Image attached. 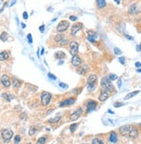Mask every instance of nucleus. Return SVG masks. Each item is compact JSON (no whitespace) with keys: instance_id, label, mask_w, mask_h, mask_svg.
I'll return each instance as SVG.
<instances>
[{"instance_id":"obj_20","label":"nucleus","mask_w":141,"mask_h":144,"mask_svg":"<svg viewBox=\"0 0 141 144\" xmlns=\"http://www.w3.org/2000/svg\"><path fill=\"white\" fill-rule=\"evenodd\" d=\"M96 3H97V5H98V7L100 9L105 8L106 6V0H96Z\"/></svg>"},{"instance_id":"obj_28","label":"nucleus","mask_w":141,"mask_h":144,"mask_svg":"<svg viewBox=\"0 0 141 144\" xmlns=\"http://www.w3.org/2000/svg\"><path fill=\"white\" fill-rule=\"evenodd\" d=\"M77 127H78V123H73L71 124L70 127H69V129H70V131L71 132H75L77 129Z\"/></svg>"},{"instance_id":"obj_31","label":"nucleus","mask_w":141,"mask_h":144,"mask_svg":"<svg viewBox=\"0 0 141 144\" xmlns=\"http://www.w3.org/2000/svg\"><path fill=\"white\" fill-rule=\"evenodd\" d=\"M108 78H109V79H110V80H111V81L115 80V79H117V78H118V76L116 75V74H113V73H111V74H109Z\"/></svg>"},{"instance_id":"obj_35","label":"nucleus","mask_w":141,"mask_h":144,"mask_svg":"<svg viewBox=\"0 0 141 144\" xmlns=\"http://www.w3.org/2000/svg\"><path fill=\"white\" fill-rule=\"evenodd\" d=\"M114 53H115V54H117V55H120L121 53H122V51L118 48H114Z\"/></svg>"},{"instance_id":"obj_38","label":"nucleus","mask_w":141,"mask_h":144,"mask_svg":"<svg viewBox=\"0 0 141 144\" xmlns=\"http://www.w3.org/2000/svg\"><path fill=\"white\" fill-rule=\"evenodd\" d=\"M21 141V136H16L15 137V143H19Z\"/></svg>"},{"instance_id":"obj_41","label":"nucleus","mask_w":141,"mask_h":144,"mask_svg":"<svg viewBox=\"0 0 141 144\" xmlns=\"http://www.w3.org/2000/svg\"><path fill=\"white\" fill-rule=\"evenodd\" d=\"M48 78H52V79H54V80H56V76L53 75V74H51L50 73H48Z\"/></svg>"},{"instance_id":"obj_15","label":"nucleus","mask_w":141,"mask_h":144,"mask_svg":"<svg viewBox=\"0 0 141 144\" xmlns=\"http://www.w3.org/2000/svg\"><path fill=\"white\" fill-rule=\"evenodd\" d=\"M97 76L94 74H92L88 78V85H95L96 81H97Z\"/></svg>"},{"instance_id":"obj_24","label":"nucleus","mask_w":141,"mask_h":144,"mask_svg":"<svg viewBox=\"0 0 141 144\" xmlns=\"http://www.w3.org/2000/svg\"><path fill=\"white\" fill-rule=\"evenodd\" d=\"M63 38H65V36H64V35H62V34H59V35L55 36V41L59 43L62 40Z\"/></svg>"},{"instance_id":"obj_34","label":"nucleus","mask_w":141,"mask_h":144,"mask_svg":"<svg viewBox=\"0 0 141 144\" xmlns=\"http://www.w3.org/2000/svg\"><path fill=\"white\" fill-rule=\"evenodd\" d=\"M123 105H125V104H124V103H120V102L114 103V104H113V106L115 107V108H119V107H121V106H123Z\"/></svg>"},{"instance_id":"obj_29","label":"nucleus","mask_w":141,"mask_h":144,"mask_svg":"<svg viewBox=\"0 0 141 144\" xmlns=\"http://www.w3.org/2000/svg\"><path fill=\"white\" fill-rule=\"evenodd\" d=\"M92 143L93 144H103L104 142L102 140H100L98 138H94V139L92 141Z\"/></svg>"},{"instance_id":"obj_42","label":"nucleus","mask_w":141,"mask_h":144,"mask_svg":"<svg viewBox=\"0 0 141 144\" xmlns=\"http://www.w3.org/2000/svg\"><path fill=\"white\" fill-rule=\"evenodd\" d=\"M23 19H28V17H29V16H28V13L26 12V11H24V12L23 13Z\"/></svg>"},{"instance_id":"obj_50","label":"nucleus","mask_w":141,"mask_h":144,"mask_svg":"<svg viewBox=\"0 0 141 144\" xmlns=\"http://www.w3.org/2000/svg\"><path fill=\"white\" fill-rule=\"evenodd\" d=\"M16 2H17V0H12V2H11V4H10V7H12L13 5L15 4Z\"/></svg>"},{"instance_id":"obj_27","label":"nucleus","mask_w":141,"mask_h":144,"mask_svg":"<svg viewBox=\"0 0 141 144\" xmlns=\"http://www.w3.org/2000/svg\"><path fill=\"white\" fill-rule=\"evenodd\" d=\"M0 39L3 41H7L8 39V34L6 32H3L1 35H0Z\"/></svg>"},{"instance_id":"obj_39","label":"nucleus","mask_w":141,"mask_h":144,"mask_svg":"<svg viewBox=\"0 0 141 144\" xmlns=\"http://www.w3.org/2000/svg\"><path fill=\"white\" fill-rule=\"evenodd\" d=\"M27 39H28V41H29L30 43H32V42H33L32 36H31V34H29L28 36H27Z\"/></svg>"},{"instance_id":"obj_9","label":"nucleus","mask_w":141,"mask_h":144,"mask_svg":"<svg viewBox=\"0 0 141 144\" xmlns=\"http://www.w3.org/2000/svg\"><path fill=\"white\" fill-rule=\"evenodd\" d=\"M131 128H132L131 125H124V126L119 128V133H120L122 136H127Z\"/></svg>"},{"instance_id":"obj_5","label":"nucleus","mask_w":141,"mask_h":144,"mask_svg":"<svg viewBox=\"0 0 141 144\" xmlns=\"http://www.w3.org/2000/svg\"><path fill=\"white\" fill-rule=\"evenodd\" d=\"M68 27H69V23L68 22H67V21H62L57 25L56 29H57L58 32H64V31L68 29Z\"/></svg>"},{"instance_id":"obj_26","label":"nucleus","mask_w":141,"mask_h":144,"mask_svg":"<svg viewBox=\"0 0 141 144\" xmlns=\"http://www.w3.org/2000/svg\"><path fill=\"white\" fill-rule=\"evenodd\" d=\"M2 97L4 98V99H5L7 101H10L12 99H14V97L13 96H10V94H8V93H3Z\"/></svg>"},{"instance_id":"obj_17","label":"nucleus","mask_w":141,"mask_h":144,"mask_svg":"<svg viewBox=\"0 0 141 144\" xmlns=\"http://www.w3.org/2000/svg\"><path fill=\"white\" fill-rule=\"evenodd\" d=\"M75 99H68L67 100H64V101L61 102L60 103V106H65V105H70V104H73L75 103Z\"/></svg>"},{"instance_id":"obj_44","label":"nucleus","mask_w":141,"mask_h":144,"mask_svg":"<svg viewBox=\"0 0 141 144\" xmlns=\"http://www.w3.org/2000/svg\"><path fill=\"white\" fill-rule=\"evenodd\" d=\"M69 19H70L71 21H76L78 18L76 17L75 16H69Z\"/></svg>"},{"instance_id":"obj_40","label":"nucleus","mask_w":141,"mask_h":144,"mask_svg":"<svg viewBox=\"0 0 141 144\" xmlns=\"http://www.w3.org/2000/svg\"><path fill=\"white\" fill-rule=\"evenodd\" d=\"M59 86H60V87H62V88H68V86L67 85V84L62 83V82H61V83H59Z\"/></svg>"},{"instance_id":"obj_1","label":"nucleus","mask_w":141,"mask_h":144,"mask_svg":"<svg viewBox=\"0 0 141 144\" xmlns=\"http://www.w3.org/2000/svg\"><path fill=\"white\" fill-rule=\"evenodd\" d=\"M101 86L104 91H106L110 92L113 91V86L112 84V81L108 78V77H104L101 81Z\"/></svg>"},{"instance_id":"obj_11","label":"nucleus","mask_w":141,"mask_h":144,"mask_svg":"<svg viewBox=\"0 0 141 144\" xmlns=\"http://www.w3.org/2000/svg\"><path fill=\"white\" fill-rule=\"evenodd\" d=\"M138 136H139V131H138L137 128H135V127H132L127 136H129L131 139H135Z\"/></svg>"},{"instance_id":"obj_45","label":"nucleus","mask_w":141,"mask_h":144,"mask_svg":"<svg viewBox=\"0 0 141 144\" xmlns=\"http://www.w3.org/2000/svg\"><path fill=\"white\" fill-rule=\"evenodd\" d=\"M119 62H120L121 64H125V57H120V58L119 59Z\"/></svg>"},{"instance_id":"obj_21","label":"nucleus","mask_w":141,"mask_h":144,"mask_svg":"<svg viewBox=\"0 0 141 144\" xmlns=\"http://www.w3.org/2000/svg\"><path fill=\"white\" fill-rule=\"evenodd\" d=\"M9 58V53L7 52H1L0 53V61H6Z\"/></svg>"},{"instance_id":"obj_4","label":"nucleus","mask_w":141,"mask_h":144,"mask_svg":"<svg viewBox=\"0 0 141 144\" xmlns=\"http://www.w3.org/2000/svg\"><path fill=\"white\" fill-rule=\"evenodd\" d=\"M79 50V44L78 42H76L75 41H71L70 44H69V52L72 55H75L77 54Z\"/></svg>"},{"instance_id":"obj_16","label":"nucleus","mask_w":141,"mask_h":144,"mask_svg":"<svg viewBox=\"0 0 141 144\" xmlns=\"http://www.w3.org/2000/svg\"><path fill=\"white\" fill-rule=\"evenodd\" d=\"M118 141V136L116 135L115 132H111L110 135H109V142H112V143H116Z\"/></svg>"},{"instance_id":"obj_51","label":"nucleus","mask_w":141,"mask_h":144,"mask_svg":"<svg viewBox=\"0 0 141 144\" xmlns=\"http://www.w3.org/2000/svg\"><path fill=\"white\" fill-rule=\"evenodd\" d=\"M114 2H115L117 4H120V0H114Z\"/></svg>"},{"instance_id":"obj_54","label":"nucleus","mask_w":141,"mask_h":144,"mask_svg":"<svg viewBox=\"0 0 141 144\" xmlns=\"http://www.w3.org/2000/svg\"><path fill=\"white\" fill-rule=\"evenodd\" d=\"M62 64H63V61H59L58 62V65H62Z\"/></svg>"},{"instance_id":"obj_3","label":"nucleus","mask_w":141,"mask_h":144,"mask_svg":"<svg viewBox=\"0 0 141 144\" xmlns=\"http://www.w3.org/2000/svg\"><path fill=\"white\" fill-rule=\"evenodd\" d=\"M1 135L4 141H10L13 136V131L10 129H4L2 130Z\"/></svg>"},{"instance_id":"obj_10","label":"nucleus","mask_w":141,"mask_h":144,"mask_svg":"<svg viewBox=\"0 0 141 144\" xmlns=\"http://www.w3.org/2000/svg\"><path fill=\"white\" fill-rule=\"evenodd\" d=\"M96 106H97V103L93 100H89L88 102V104H87V112L89 113L91 111H93L95 110Z\"/></svg>"},{"instance_id":"obj_37","label":"nucleus","mask_w":141,"mask_h":144,"mask_svg":"<svg viewBox=\"0 0 141 144\" xmlns=\"http://www.w3.org/2000/svg\"><path fill=\"white\" fill-rule=\"evenodd\" d=\"M88 40L89 41H91V42H95V37H93V36H88Z\"/></svg>"},{"instance_id":"obj_49","label":"nucleus","mask_w":141,"mask_h":144,"mask_svg":"<svg viewBox=\"0 0 141 144\" xmlns=\"http://www.w3.org/2000/svg\"><path fill=\"white\" fill-rule=\"evenodd\" d=\"M137 51H139V52H141V43L139 45L137 46Z\"/></svg>"},{"instance_id":"obj_46","label":"nucleus","mask_w":141,"mask_h":144,"mask_svg":"<svg viewBox=\"0 0 141 144\" xmlns=\"http://www.w3.org/2000/svg\"><path fill=\"white\" fill-rule=\"evenodd\" d=\"M125 36H126V37L127 38L128 40H130V41L133 40V37H132V36H128V35H125Z\"/></svg>"},{"instance_id":"obj_25","label":"nucleus","mask_w":141,"mask_h":144,"mask_svg":"<svg viewBox=\"0 0 141 144\" xmlns=\"http://www.w3.org/2000/svg\"><path fill=\"white\" fill-rule=\"evenodd\" d=\"M61 119V116H57L56 117H54V118H50L49 120H48V123H57V122L60 121Z\"/></svg>"},{"instance_id":"obj_8","label":"nucleus","mask_w":141,"mask_h":144,"mask_svg":"<svg viewBox=\"0 0 141 144\" xmlns=\"http://www.w3.org/2000/svg\"><path fill=\"white\" fill-rule=\"evenodd\" d=\"M0 81H1L2 85L4 86V87H6V88L10 87V78H9V76H7L6 74H4V75L1 77V79H0Z\"/></svg>"},{"instance_id":"obj_43","label":"nucleus","mask_w":141,"mask_h":144,"mask_svg":"<svg viewBox=\"0 0 141 144\" xmlns=\"http://www.w3.org/2000/svg\"><path fill=\"white\" fill-rule=\"evenodd\" d=\"M44 29H45V25H42V26H40V27H39V30L41 31V32H42V33H43V32H44Z\"/></svg>"},{"instance_id":"obj_36","label":"nucleus","mask_w":141,"mask_h":144,"mask_svg":"<svg viewBox=\"0 0 141 144\" xmlns=\"http://www.w3.org/2000/svg\"><path fill=\"white\" fill-rule=\"evenodd\" d=\"M35 133V128H34V127L30 128V131H29V135H30V136H33Z\"/></svg>"},{"instance_id":"obj_33","label":"nucleus","mask_w":141,"mask_h":144,"mask_svg":"<svg viewBox=\"0 0 141 144\" xmlns=\"http://www.w3.org/2000/svg\"><path fill=\"white\" fill-rule=\"evenodd\" d=\"M88 36H93V37H96V36H97L96 33L93 30H88Z\"/></svg>"},{"instance_id":"obj_7","label":"nucleus","mask_w":141,"mask_h":144,"mask_svg":"<svg viewBox=\"0 0 141 144\" xmlns=\"http://www.w3.org/2000/svg\"><path fill=\"white\" fill-rule=\"evenodd\" d=\"M83 27V24L81 23H77L75 24H74L72 26V29H71V35L72 36H75V34L78 32L79 30H81Z\"/></svg>"},{"instance_id":"obj_23","label":"nucleus","mask_w":141,"mask_h":144,"mask_svg":"<svg viewBox=\"0 0 141 144\" xmlns=\"http://www.w3.org/2000/svg\"><path fill=\"white\" fill-rule=\"evenodd\" d=\"M12 86L14 88H18L21 86V82L18 79H17V78H14L12 81Z\"/></svg>"},{"instance_id":"obj_47","label":"nucleus","mask_w":141,"mask_h":144,"mask_svg":"<svg viewBox=\"0 0 141 144\" xmlns=\"http://www.w3.org/2000/svg\"><path fill=\"white\" fill-rule=\"evenodd\" d=\"M121 84H122V80H121V79H119L118 80V87L119 88H120L121 87Z\"/></svg>"},{"instance_id":"obj_6","label":"nucleus","mask_w":141,"mask_h":144,"mask_svg":"<svg viewBox=\"0 0 141 144\" xmlns=\"http://www.w3.org/2000/svg\"><path fill=\"white\" fill-rule=\"evenodd\" d=\"M82 112H83V110H82V108H79L77 109L75 112H73V113L70 115V120L72 122H75L76 121L77 119L80 118V116H81V114H82Z\"/></svg>"},{"instance_id":"obj_2","label":"nucleus","mask_w":141,"mask_h":144,"mask_svg":"<svg viewBox=\"0 0 141 144\" xmlns=\"http://www.w3.org/2000/svg\"><path fill=\"white\" fill-rule=\"evenodd\" d=\"M52 99V95L49 92H43L41 95V103L43 105L46 106L50 103V100Z\"/></svg>"},{"instance_id":"obj_12","label":"nucleus","mask_w":141,"mask_h":144,"mask_svg":"<svg viewBox=\"0 0 141 144\" xmlns=\"http://www.w3.org/2000/svg\"><path fill=\"white\" fill-rule=\"evenodd\" d=\"M140 12V10L138 8V4H132L130 7L128 8V13L129 14H137V13Z\"/></svg>"},{"instance_id":"obj_14","label":"nucleus","mask_w":141,"mask_h":144,"mask_svg":"<svg viewBox=\"0 0 141 144\" xmlns=\"http://www.w3.org/2000/svg\"><path fill=\"white\" fill-rule=\"evenodd\" d=\"M108 98H109V92L103 90V91L101 92V95L99 96V101L104 102V101H106Z\"/></svg>"},{"instance_id":"obj_32","label":"nucleus","mask_w":141,"mask_h":144,"mask_svg":"<svg viewBox=\"0 0 141 144\" xmlns=\"http://www.w3.org/2000/svg\"><path fill=\"white\" fill-rule=\"evenodd\" d=\"M46 142V137L45 136H43L41 137V138H39L37 141V143L38 144H43Z\"/></svg>"},{"instance_id":"obj_18","label":"nucleus","mask_w":141,"mask_h":144,"mask_svg":"<svg viewBox=\"0 0 141 144\" xmlns=\"http://www.w3.org/2000/svg\"><path fill=\"white\" fill-rule=\"evenodd\" d=\"M88 69V66H87V65H85V66H80L79 68H77V73H78L79 74L84 75Z\"/></svg>"},{"instance_id":"obj_56","label":"nucleus","mask_w":141,"mask_h":144,"mask_svg":"<svg viewBox=\"0 0 141 144\" xmlns=\"http://www.w3.org/2000/svg\"><path fill=\"white\" fill-rule=\"evenodd\" d=\"M108 112H109V113H112V114L113 113V111H111V110H109V111H108Z\"/></svg>"},{"instance_id":"obj_48","label":"nucleus","mask_w":141,"mask_h":144,"mask_svg":"<svg viewBox=\"0 0 141 144\" xmlns=\"http://www.w3.org/2000/svg\"><path fill=\"white\" fill-rule=\"evenodd\" d=\"M135 66H136V67H141V63L140 62H136V63H135Z\"/></svg>"},{"instance_id":"obj_30","label":"nucleus","mask_w":141,"mask_h":144,"mask_svg":"<svg viewBox=\"0 0 141 144\" xmlns=\"http://www.w3.org/2000/svg\"><path fill=\"white\" fill-rule=\"evenodd\" d=\"M68 38H63L62 40L60 42H59V44L60 45H62V46H64V45H66V44H68Z\"/></svg>"},{"instance_id":"obj_19","label":"nucleus","mask_w":141,"mask_h":144,"mask_svg":"<svg viewBox=\"0 0 141 144\" xmlns=\"http://www.w3.org/2000/svg\"><path fill=\"white\" fill-rule=\"evenodd\" d=\"M65 53H63L62 51H60V52H56V54H55V58L57 59V60H62V59L65 58Z\"/></svg>"},{"instance_id":"obj_55","label":"nucleus","mask_w":141,"mask_h":144,"mask_svg":"<svg viewBox=\"0 0 141 144\" xmlns=\"http://www.w3.org/2000/svg\"><path fill=\"white\" fill-rule=\"evenodd\" d=\"M137 72H138V73H141V69H138Z\"/></svg>"},{"instance_id":"obj_13","label":"nucleus","mask_w":141,"mask_h":144,"mask_svg":"<svg viewBox=\"0 0 141 144\" xmlns=\"http://www.w3.org/2000/svg\"><path fill=\"white\" fill-rule=\"evenodd\" d=\"M71 63L74 66H79L81 64V59L78 55H73V58L71 60Z\"/></svg>"},{"instance_id":"obj_22","label":"nucleus","mask_w":141,"mask_h":144,"mask_svg":"<svg viewBox=\"0 0 141 144\" xmlns=\"http://www.w3.org/2000/svg\"><path fill=\"white\" fill-rule=\"evenodd\" d=\"M139 91H132V92H130V93H128L126 97H125V99H126V100L130 99H132V98H133L134 96H136L137 94H139Z\"/></svg>"},{"instance_id":"obj_52","label":"nucleus","mask_w":141,"mask_h":144,"mask_svg":"<svg viewBox=\"0 0 141 144\" xmlns=\"http://www.w3.org/2000/svg\"><path fill=\"white\" fill-rule=\"evenodd\" d=\"M21 25H22V28L23 29H24L26 27V25H25V23H22V24H21Z\"/></svg>"},{"instance_id":"obj_53","label":"nucleus","mask_w":141,"mask_h":144,"mask_svg":"<svg viewBox=\"0 0 141 144\" xmlns=\"http://www.w3.org/2000/svg\"><path fill=\"white\" fill-rule=\"evenodd\" d=\"M43 53H44V49H43H43H42V51H41V54L43 55Z\"/></svg>"}]
</instances>
